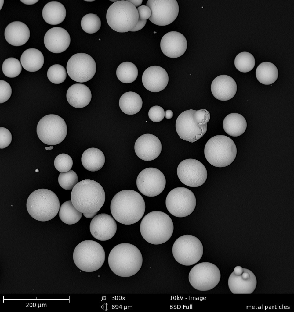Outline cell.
<instances>
[{
	"label": "cell",
	"mask_w": 294,
	"mask_h": 312,
	"mask_svg": "<svg viewBox=\"0 0 294 312\" xmlns=\"http://www.w3.org/2000/svg\"><path fill=\"white\" fill-rule=\"evenodd\" d=\"M35 171L36 172H39V170H38V169H36L35 170Z\"/></svg>",
	"instance_id": "obj_54"
},
{
	"label": "cell",
	"mask_w": 294,
	"mask_h": 312,
	"mask_svg": "<svg viewBox=\"0 0 294 312\" xmlns=\"http://www.w3.org/2000/svg\"><path fill=\"white\" fill-rule=\"evenodd\" d=\"M136 183L141 193L146 196L153 197L163 191L165 186L166 179L164 175L159 170L148 168L139 173Z\"/></svg>",
	"instance_id": "obj_15"
},
{
	"label": "cell",
	"mask_w": 294,
	"mask_h": 312,
	"mask_svg": "<svg viewBox=\"0 0 294 312\" xmlns=\"http://www.w3.org/2000/svg\"><path fill=\"white\" fill-rule=\"evenodd\" d=\"M67 100L73 107L77 108H83L90 103L92 94L89 88L81 83H75L70 86L66 94Z\"/></svg>",
	"instance_id": "obj_25"
},
{
	"label": "cell",
	"mask_w": 294,
	"mask_h": 312,
	"mask_svg": "<svg viewBox=\"0 0 294 312\" xmlns=\"http://www.w3.org/2000/svg\"><path fill=\"white\" fill-rule=\"evenodd\" d=\"M45 45L50 51L59 53L66 50L70 44L71 38L68 32L60 27L51 28L46 33L44 39Z\"/></svg>",
	"instance_id": "obj_22"
},
{
	"label": "cell",
	"mask_w": 294,
	"mask_h": 312,
	"mask_svg": "<svg viewBox=\"0 0 294 312\" xmlns=\"http://www.w3.org/2000/svg\"><path fill=\"white\" fill-rule=\"evenodd\" d=\"M257 280L254 274L247 279L243 278L241 275H237L233 272L228 280V285L234 294H251L255 290Z\"/></svg>",
	"instance_id": "obj_26"
},
{
	"label": "cell",
	"mask_w": 294,
	"mask_h": 312,
	"mask_svg": "<svg viewBox=\"0 0 294 312\" xmlns=\"http://www.w3.org/2000/svg\"><path fill=\"white\" fill-rule=\"evenodd\" d=\"M142 82L144 87L148 90L158 92L167 86L169 76L166 71L162 67L153 66L144 71L142 76Z\"/></svg>",
	"instance_id": "obj_21"
},
{
	"label": "cell",
	"mask_w": 294,
	"mask_h": 312,
	"mask_svg": "<svg viewBox=\"0 0 294 312\" xmlns=\"http://www.w3.org/2000/svg\"><path fill=\"white\" fill-rule=\"evenodd\" d=\"M148 115L152 121L158 122L164 119L165 116V112L162 108L159 106L155 105L150 108Z\"/></svg>",
	"instance_id": "obj_41"
},
{
	"label": "cell",
	"mask_w": 294,
	"mask_h": 312,
	"mask_svg": "<svg viewBox=\"0 0 294 312\" xmlns=\"http://www.w3.org/2000/svg\"><path fill=\"white\" fill-rule=\"evenodd\" d=\"M256 75L260 82L268 85L272 84L277 80L278 72L277 67L274 64L266 62L259 65L256 70Z\"/></svg>",
	"instance_id": "obj_32"
},
{
	"label": "cell",
	"mask_w": 294,
	"mask_h": 312,
	"mask_svg": "<svg viewBox=\"0 0 294 312\" xmlns=\"http://www.w3.org/2000/svg\"><path fill=\"white\" fill-rule=\"evenodd\" d=\"M58 181L59 185L63 189L70 190L73 189L78 183V178L76 172L72 170L65 172H61Z\"/></svg>",
	"instance_id": "obj_39"
},
{
	"label": "cell",
	"mask_w": 294,
	"mask_h": 312,
	"mask_svg": "<svg viewBox=\"0 0 294 312\" xmlns=\"http://www.w3.org/2000/svg\"><path fill=\"white\" fill-rule=\"evenodd\" d=\"M236 146L230 137L217 135L210 139L204 148L205 157L208 161L217 167H223L230 164L235 159Z\"/></svg>",
	"instance_id": "obj_6"
},
{
	"label": "cell",
	"mask_w": 294,
	"mask_h": 312,
	"mask_svg": "<svg viewBox=\"0 0 294 312\" xmlns=\"http://www.w3.org/2000/svg\"><path fill=\"white\" fill-rule=\"evenodd\" d=\"M67 76L66 71L64 67L58 64L51 66L47 72V76L49 80L56 84H60L64 82Z\"/></svg>",
	"instance_id": "obj_38"
},
{
	"label": "cell",
	"mask_w": 294,
	"mask_h": 312,
	"mask_svg": "<svg viewBox=\"0 0 294 312\" xmlns=\"http://www.w3.org/2000/svg\"><path fill=\"white\" fill-rule=\"evenodd\" d=\"M146 22L147 20H139L135 27L130 31L136 32L141 30L145 26Z\"/></svg>",
	"instance_id": "obj_46"
},
{
	"label": "cell",
	"mask_w": 294,
	"mask_h": 312,
	"mask_svg": "<svg viewBox=\"0 0 294 312\" xmlns=\"http://www.w3.org/2000/svg\"><path fill=\"white\" fill-rule=\"evenodd\" d=\"M107 23L110 27L118 32L130 31L139 20L136 8L127 0L118 1L112 4L106 14Z\"/></svg>",
	"instance_id": "obj_7"
},
{
	"label": "cell",
	"mask_w": 294,
	"mask_h": 312,
	"mask_svg": "<svg viewBox=\"0 0 294 312\" xmlns=\"http://www.w3.org/2000/svg\"><path fill=\"white\" fill-rule=\"evenodd\" d=\"M116 222L110 215L104 213L95 216L90 225V232L96 239L102 241L108 240L115 234Z\"/></svg>",
	"instance_id": "obj_19"
},
{
	"label": "cell",
	"mask_w": 294,
	"mask_h": 312,
	"mask_svg": "<svg viewBox=\"0 0 294 312\" xmlns=\"http://www.w3.org/2000/svg\"><path fill=\"white\" fill-rule=\"evenodd\" d=\"M116 75L118 80L125 83H129L134 81L138 75V70L133 63L125 62L120 64L117 68Z\"/></svg>",
	"instance_id": "obj_34"
},
{
	"label": "cell",
	"mask_w": 294,
	"mask_h": 312,
	"mask_svg": "<svg viewBox=\"0 0 294 312\" xmlns=\"http://www.w3.org/2000/svg\"><path fill=\"white\" fill-rule=\"evenodd\" d=\"M110 1H112V2H116L117 1H118V0H113H113H110Z\"/></svg>",
	"instance_id": "obj_55"
},
{
	"label": "cell",
	"mask_w": 294,
	"mask_h": 312,
	"mask_svg": "<svg viewBox=\"0 0 294 312\" xmlns=\"http://www.w3.org/2000/svg\"><path fill=\"white\" fill-rule=\"evenodd\" d=\"M146 5L151 11L149 20L158 26L171 24L176 20L179 13V7L176 0H149Z\"/></svg>",
	"instance_id": "obj_16"
},
{
	"label": "cell",
	"mask_w": 294,
	"mask_h": 312,
	"mask_svg": "<svg viewBox=\"0 0 294 312\" xmlns=\"http://www.w3.org/2000/svg\"><path fill=\"white\" fill-rule=\"evenodd\" d=\"M187 42L181 33L175 31L169 32L165 34L160 42V47L163 54L171 58L181 56L185 52Z\"/></svg>",
	"instance_id": "obj_20"
},
{
	"label": "cell",
	"mask_w": 294,
	"mask_h": 312,
	"mask_svg": "<svg viewBox=\"0 0 294 312\" xmlns=\"http://www.w3.org/2000/svg\"><path fill=\"white\" fill-rule=\"evenodd\" d=\"M138 14L139 20H147L149 19L151 15V11L150 8L146 5H141L137 9Z\"/></svg>",
	"instance_id": "obj_45"
},
{
	"label": "cell",
	"mask_w": 294,
	"mask_h": 312,
	"mask_svg": "<svg viewBox=\"0 0 294 312\" xmlns=\"http://www.w3.org/2000/svg\"><path fill=\"white\" fill-rule=\"evenodd\" d=\"M174 229L170 217L163 212H151L143 217L140 230L143 239L148 243L159 245L167 242L172 236Z\"/></svg>",
	"instance_id": "obj_4"
},
{
	"label": "cell",
	"mask_w": 294,
	"mask_h": 312,
	"mask_svg": "<svg viewBox=\"0 0 294 312\" xmlns=\"http://www.w3.org/2000/svg\"><path fill=\"white\" fill-rule=\"evenodd\" d=\"M66 15L65 7L58 1H52L44 7L42 15L44 20L52 25L59 24L65 19Z\"/></svg>",
	"instance_id": "obj_27"
},
{
	"label": "cell",
	"mask_w": 294,
	"mask_h": 312,
	"mask_svg": "<svg viewBox=\"0 0 294 312\" xmlns=\"http://www.w3.org/2000/svg\"><path fill=\"white\" fill-rule=\"evenodd\" d=\"M0 87L1 104L6 102L10 98L12 94V91L9 84L3 80H0Z\"/></svg>",
	"instance_id": "obj_42"
},
{
	"label": "cell",
	"mask_w": 294,
	"mask_h": 312,
	"mask_svg": "<svg viewBox=\"0 0 294 312\" xmlns=\"http://www.w3.org/2000/svg\"><path fill=\"white\" fill-rule=\"evenodd\" d=\"M196 110L191 109L182 112L178 116L176 123V130L181 139L194 142L202 137L207 129L200 127L193 119Z\"/></svg>",
	"instance_id": "obj_17"
},
{
	"label": "cell",
	"mask_w": 294,
	"mask_h": 312,
	"mask_svg": "<svg viewBox=\"0 0 294 312\" xmlns=\"http://www.w3.org/2000/svg\"><path fill=\"white\" fill-rule=\"evenodd\" d=\"M166 208L173 215L180 218L187 216L194 211L196 201L193 193L189 189L178 187L172 190L167 196Z\"/></svg>",
	"instance_id": "obj_11"
},
{
	"label": "cell",
	"mask_w": 294,
	"mask_h": 312,
	"mask_svg": "<svg viewBox=\"0 0 294 312\" xmlns=\"http://www.w3.org/2000/svg\"><path fill=\"white\" fill-rule=\"evenodd\" d=\"M130 2L136 7L140 5L143 2L142 0H127Z\"/></svg>",
	"instance_id": "obj_48"
},
{
	"label": "cell",
	"mask_w": 294,
	"mask_h": 312,
	"mask_svg": "<svg viewBox=\"0 0 294 312\" xmlns=\"http://www.w3.org/2000/svg\"><path fill=\"white\" fill-rule=\"evenodd\" d=\"M105 199L104 191L97 182L85 179L78 183L71 191V199L74 207L83 214L98 212Z\"/></svg>",
	"instance_id": "obj_3"
},
{
	"label": "cell",
	"mask_w": 294,
	"mask_h": 312,
	"mask_svg": "<svg viewBox=\"0 0 294 312\" xmlns=\"http://www.w3.org/2000/svg\"><path fill=\"white\" fill-rule=\"evenodd\" d=\"M44 61L43 55L37 49L30 48L25 50L20 57V62L23 68L30 72L39 70L43 66Z\"/></svg>",
	"instance_id": "obj_30"
},
{
	"label": "cell",
	"mask_w": 294,
	"mask_h": 312,
	"mask_svg": "<svg viewBox=\"0 0 294 312\" xmlns=\"http://www.w3.org/2000/svg\"><path fill=\"white\" fill-rule=\"evenodd\" d=\"M73 162L71 158L67 154H59L55 158L54 165L55 168L61 172H65L71 170Z\"/></svg>",
	"instance_id": "obj_40"
},
{
	"label": "cell",
	"mask_w": 294,
	"mask_h": 312,
	"mask_svg": "<svg viewBox=\"0 0 294 312\" xmlns=\"http://www.w3.org/2000/svg\"><path fill=\"white\" fill-rule=\"evenodd\" d=\"M119 106L121 110L129 115L136 114L141 110L143 105L142 100L137 93L129 91L123 94L119 100Z\"/></svg>",
	"instance_id": "obj_31"
},
{
	"label": "cell",
	"mask_w": 294,
	"mask_h": 312,
	"mask_svg": "<svg viewBox=\"0 0 294 312\" xmlns=\"http://www.w3.org/2000/svg\"><path fill=\"white\" fill-rule=\"evenodd\" d=\"M194 122L198 124L204 125L208 122L210 118L209 112L205 109L196 111L193 116Z\"/></svg>",
	"instance_id": "obj_43"
},
{
	"label": "cell",
	"mask_w": 294,
	"mask_h": 312,
	"mask_svg": "<svg viewBox=\"0 0 294 312\" xmlns=\"http://www.w3.org/2000/svg\"><path fill=\"white\" fill-rule=\"evenodd\" d=\"M94 1V0H90V1H89V0H88V1L86 0L85 1H88V2H92V1Z\"/></svg>",
	"instance_id": "obj_56"
},
{
	"label": "cell",
	"mask_w": 294,
	"mask_h": 312,
	"mask_svg": "<svg viewBox=\"0 0 294 312\" xmlns=\"http://www.w3.org/2000/svg\"><path fill=\"white\" fill-rule=\"evenodd\" d=\"M211 89L213 96L222 101L229 100L235 95L237 86L234 80L230 76L222 75L217 76L213 80Z\"/></svg>",
	"instance_id": "obj_23"
},
{
	"label": "cell",
	"mask_w": 294,
	"mask_h": 312,
	"mask_svg": "<svg viewBox=\"0 0 294 312\" xmlns=\"http://www.w3.org/2000/svg\"><path fill=\"white\" fill-rule=\"evenodd\" d=\"M221 277L220 271L214 264L202 262L195 265L189 274V282L196 289L206 291L215 288Z\"/></svg>",
	"instance_id": "obj_12"
},
{
	"label": "cell",
	"mask_w": 294,
	"mask_h": 312,
	"mask_svg": "<svg viewBox=\"0 0 294 312\" xmlns=\"http://www.w3.org/2000/svg\"><path fill=\"white\" fill-rule=\"evenodd\" d=\"M36 131L40 140L50 145L58 144L65 138L67 131L64 119L59 115L49 114L41 119L37 126Z\"/></svg>",
	"instance_id": "obj_10"
},
{
	"label": "cell",
	"mask_w": 294,
	"mask_h": 312,
	"mask_svg": "<svg viewBox=\"0 0 294 312\" xmlns=\"http://www.w3.org/2000/svg\"><path fill=\"white\" fill-rule=\"evenodd\" d=\"M105 254L99 243L92 240L83 241L75 247L73 254L74 262L78 268L86 272L95 271L103 264Z\"/></svg>",
	"instance_id": "obj_8"
},
{
	"label": "cell",
	"mask_w": 294,
	"mask_h": 312,
	"mask_svg": "<svg viewBox=\"0 0 294 312\" xmlns=\"http://www.w3.org/2000/svg\"><path fill=\"white\" fill-rule=\"evenodd\" d=\"M234 64L238 71L241 72L247 73L253 68L255 64V60L251 54L244 51L237 55L234 59Z\"/></svg>",
	"instance_id": "obj_35"
},
{
	"label": "cell",
	"mask_w": 294,
	"mask_h": 312,
	"mask_svg": "<svg viewBox=\"0 0 294 312\" xmlns=\"http://www.w3.org/2000/svg\"><path fill=\"white\" fill-rule=\"evenodd\" d=\"M12 140V136L10 131L7 129L0 127V148L3 149L10 144Z\"/></svg>",
	"instance_id": "obj_44"
},
{
	"label": "cell",
	"mask_w": 294,
	"mask_h": 312,
	"mask_svg": "<svg viewBox=\"0 0 294 312\" xmlns=\"http://www.w3.org/2000/svg\"><path fill=\"white\" fill-rule=\"evenodd\" d=\"M97 213V212L87 213V214H83L84 216L87 218H93L94 217Z\"/></svg>",
	"instance_id": "obj_51"
},
{
	"label": "cell",
	"mask_w": 294,
	"mask_h": 312,
	"mask_svg": "<svg viewBox=\"0 0 294 312\" xmlns=\"http://www.w3.org/2000/svg\"><path fill=\"white\" fill-rule=\"evenodd\" d=\"M27 208L29 214L40 221H47L53 218L60 207L59 200L53 191L40 189L32 193L27 202Z\"/></svg>",
	"instance_id": "obj_5"
},
{
	"label": "cell",
	"mask_w": 294,
	"mask_h": 312,
	"mask_svg": "<svg viewBox=\"0 0 294 312\" xmlns=\"http://www.w3.org/2000/svg\"><path fill=\"white\" fill-rule=\"evenodd\" d=\"M111 213L119 222L131 225L139 221L145 210L144 200L138 192L125 190L117 193L112 198L110 205Z\"/></svg>",
	"instance_id": "obj_1"
},
{
	"label": "cell",
	"mask_w": 294,
	"mask_h": 312,
	"mask_svg": "<svg viewBox=\"0 0 294 312\" xmlns=\"http://www.w3.org/2000/svg\"><path fill=\"white\" fill-rule=\"evenodd\" d=\"M3 4V2H2V0H0V10L2 8Z\"/></svg>",
	"instance_id": "obj_53"
},
{
	"label": "cell",
	"mask_w": 294,
	"mask_h": 312,
	"mask_svg": "<svg viewBox=\"0 0 294 312\" xmlns=\"http://www.w3.org/2000/svg\"><path fill=\"white\" fill-rule=\"evenodd\" d=\"M173 115V112L170 110H168L165 112V117L167 119L172 118Z\"/></svg>",
	"instance_id": "obj_49"
},
{
	"label": "cell",
	"mask_w": 294,
	"mask_h": 312,
	"mask_svg": "<svg viewBox=\"0 0 294 312\" xmlns=\"http://www.w3.org/2000/svg\"><path fill=\"white\" fill-rule=\"evenodd\" d=\"M177 172L179 179L183 184L193 187L203 185L207 176L204 165L194 159H187L181 161L178 166Z\"/></svg>",
	"instance_id": "obj_14"
},
{
	"label": "cell",
	"mask_w": 294,
	"mask_h": 312,
	"mask_svg": "<svg viewBox=\"0 0 294 312\" xmlns=\"http://www.w3.org/2000/svg\"><path fill=\"white\" fill-rule=\"evenodd\" d=\"M30 31L27 26L24 23L15 21L9 24L4 32L5 39L10 44L19 46L25 44L30 37Z\"/></svg>",
	"instance_id": "obj_24"
},
{
	"label": "cell",
	"mask_w": 294,
	"mask_h": 312,
	"mask_svg": "<svg viewBox=\"0 0 294 312\" xmlns=\"http://www.w3.org/2000/svg\"><path fill=\"white\" fill-rule=\"evenodd\" d=\"M243 272V268L240 266H237L234 269V272L235 275H241Z\"/></svg>",
	"instance_id": "obj_47"
},
{
	"label": "cell",
	"mask_w": 294,
	"mask_h": 312,
	"mask_svg": "<svg viewBox=\"0 0 294 312\" xmlns=\"http://www.w3.org/2000/svg\"><path fill=\"white\" fill-rule=\"evenodd\" d=\"M81 25L82 29L85 32L92 34L99 30L101 26V21L97 14L89 13L82 17Z\"/></svg>",
	"instance_id": "obj_36"
},
{
	"label": "cell",
	"mask_w": 294,
	"mask_h": 312,
	"mask_svg": "<svg viewBox=\"0 0 294 312\" xmlns=\"http://www.w3.org/2000/svg\"><path fill=\"white\" fill-rule=\"evenodd\" d=\"M172 252L176 260L185 266H190L198 262L203 252L202 244L196 237L186 235L178 238L173 245Z\"/></svg>",
	"instance_id": "obj_9"
},
{
	"label": "cell",
	"mask_w": 294,
	"mask_h": 312,
	"mask_svg": "<svg viewBox=\"0 0 294 312\" xmlns=\"http://www.w3.org/2000/svg\"><path fill=\"white\" fill-rule=\"evenodd\" d=\"M53 146L45 147V149L46 150H51L53 149Z\"/></svg>",
	"instance_id": "obj_52"
},
{
	"label": "cell",
	"mask_w": 294,
	"mask_h": 312,
	"mask_svg": "<svg viewBox=\"0 0 294 312\" xmlns=\"http://www.w3.org/2000/svg\"><path fill=\"white\" fill-rule=\"evenodd\" d=\"M143 257L139 249L129 243L119 244L111 251L108 263L112 271L120 277L132 276L140 269Z\"/></svg>",
	"instance_id": "obj_2"
},
{
	"label": "cell",
	"mask_w": 294,
	"mask_h": 312,
	"mask_svg": "<svg viewBox=\"0 0 294 312\" xmlns=\"http://www.w3.org/2000/svg\"><path fill=\"white\" fill-rule=\"evenodd\" d=\"M82 213L78 211L74 206L71 201H67L61 206L59 211L60 219L64 223L72 225L78 222L81 218Z\"/></svg>",
	"instance_id": "obj_33"
},
{
	"label": "cell",
	"mask_w": 294,
	"mask_h": 312,
	"mask_svg": "<svg viewBox=\"0 0 294 312\" xmlns=\"http://www.w3.org/2000/svg\"><path fill=\"white\" fill-rule=\"evenodd\" d=\"M4 74L9 78H14L18 76L22 70V65L17 58L10 57L6 59L2 65Z\"/></svg>",
	"instance_id": "obj_37"
},
{
	"label": "cell",
	"mask_w": 294,
	"mask_h": 312,
	"mask_svg": "<svg viewBox=\"0 0 294 312\" xmlns=\"http://www.w3.org/2000/svg\"><path fill=\"white\" fill-rule=\"evenodd\" d=\"M38 0H20L23 3L27 5H31L35 4L37 3Z\"/></svg>",
	"instance_id": "obj_50"
},
{
	"label": "cell",
	"mask_w": 294,
	"mask_h": 312,
	"mask_svg": "<svg viewBox=\"0 0 294 312\" xmlns=\"http://www.w3.org/2000/svg\"><path fill=\"white\" fill-rule=\"evenodd\" d=\"M161 142L156 136L151 134L143 135L136 140L134 150L137 156L145 161L156 158L161 152Z\"/></svg>",
	"instance_id": "obj_18"
},
{
	"label": "cell",
	"mask_w": 294,
	"mask_h": 312,
	"mask_svg": "<svg viewBox=\"0 0 294 312\" xmlns=\"http://www.w3.org/2000/svg\"><path fill=\"white\" fill-rule=\"evenodd\" d=\"M81 161L83 167L87 170L95 172L100 169L105 162L103 153L100 149L94 147L88 148L83 153Z\"/></svg>",
	"instance_id": "obj_29"
},
{
	"label": "cell",
	"mask_w": 294,
	"mask_h": 312,
	"mask_svg": "<svg viewBox=\"0 0 294 312\" xmlns=\"http://www.w3.org/2000/svg\"><path fill=\"white\" fill-rule=\"evenodd\" d=\"M223 129L228 135L236 137L243 134L247 126L245 118L241 115L233 113L228 114L224 119L223 123Z\"/></svg>",
	"instance_id": "obj_28"
},
{
	"label": "cell",
	"mask_w": 294,
	"mask_h": 312,
	"mask_svg": "<svg viewBox=\"0 0 294 312\" xmlns=\"http://www.w3.org/2000/svg\"><path fill=\"white\" fill-rule=\"evenodd\" d=\"M66 68L68 74L72 80L83 83L89 80L94 76L96 66L95 60L90 55L79 53L69 59Z\"/></svg>",
	"instance_id": "obj_13"
}]
</instances>
